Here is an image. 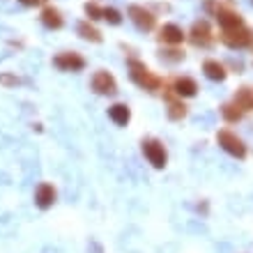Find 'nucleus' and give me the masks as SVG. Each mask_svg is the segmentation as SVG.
<instances>
[{"instance_id":"1","label":"nucleus","mask_w":253,"mask_h":253,"mask_svg":"<svg viewBox=\"0 0 253 253\" xmlns=\"http://www.w3.org/2000/svg\"><path fill=\"white\" fill-rule=\"evenodd\" d=\"M129 76H131L133 83H136L140 90H145V92H157V90H161V85H164V79L157 76L145 62L136 60V58L129 60Z\"/></svg>"},{"instance_id":"2","label":"nucleus","mask_w":253,"mask_h":253,"mask_svg":"<svg viewBox=\"0 0 253 253\" xmlns=\"http://www.w3.org/2000/svg\"><path fill=\"white\" fill-rule=\"evenodd\" d=\"M140 150H143V157H145L147 164H150L152 168H157V170L166 168L168 152H166V147H164V143H161L159 138H143L140 140Z\"/></svg>"},{"instance_id":"3","label":"nucleus","mask_w":253,"mask_h":253,"mask_svg":"<svg viewBox=\"0 0 253 253\" xmlns=\"http://www.w3.org/2000/svg\"><path fill=\"white\" fill-rule=\"evenodd\" d=\"M216 143L221 145V150H226L235 159H244V157H247V143L235 131H230V129H221V131L216 133Z\"/></svg>"},{"instance_id":"4","label":"nucleus","mask_w":253,"mask_h":253,"mask_svg":"<svg viewBox=\"0 0 253 253\" xmlns=\"http://www.w3.org/2000/svg\"><path fill=\"white\" fill-rule=\"evenodd\" d=\"M90 87H92L94 94H101V97H108V94H115L118 92V81L111 72L106 69H99V72H94L92 81H90Z\"/></svg>"},{"instance_id":"5","label":"nucleus","mask_w":253,"mask_h":253,"mask_svg":"<svg viewBox=\"0 0 253 253\" xmlns=\"http://www.w3.org/2000/svg\"><path fill=\"white\" fill-rule=\"evenodd\" d=\"M221 42L228 48H247L251 46V30H247L244 26L226 28V30H221Z\"/></svg>"},{"instance_id":"6","label":"nucleus","mask_w":253,"mask_h":253,"mask_svg":"<svg viewBox=\"0 0 253 253\" xmlns=\"http://www.w3.org/2000/svg\"><path fill=\"white\" fill-rule=\"evenodd\" d=\"M33 200H35V207L42 210V212H46L51 207L55 205V200H58V191L51 182H40L37 187H35V193H33Z\"/></svg>"},{"instance_id":"7","label":"nucleus","mask_w":253,"mask_h":253,"mask_svg":"<svg viewBox=\"0 0 253 253\" xmlns=\"http://www.w3.org/2000/svg\"><path fill=\"white\" fill-rule=\"evenodd\" d=\"M129 19L133 21V26L143 30V33H150L157 26V16H154L150 9H145L143 5H131L129 7Z\"/></svg>"},{"instance_id":"8","label":"nucleus","mask_w":253,"mask_h":253,"mask_svg":"<svg viewBox=\"0 0 253 253\" xmlns=\"http://www.w3.org/2000/svg\"><path fill=\"white\" fill-rule=\"evenodd\" d=\"M53 65L60 72H81V69H85V58L81 53H76V51H65V53L55 55Z\"/></svg>"},{"instance_id":"9","label":"nucleus","mask_w":253,"mask_h":253,"mask_svg":"<svg viewBox=\"0 0 253 253\" xmlns=\"http://www.w3.org/2000/svg\"><path fill=\"white\" fill-rule=\"evenodd\" d=\"M189 40H191L193 46H200V48L210 46V44L214 42V35H212V30H210V23H207V21H196V23L191 26Z\"/></svg>"},{"instance_id":"10","label":"nucleus","mask_w":253,"mask_h":253,"mask_svg":"<svg viewBox=\"0 0 253 253\" xmlns=\"http://www.w3.org/2000/svg\"><path fill=\"white\" fill-rule=\"evenodd\" d=\"M175 97H180V99H191L198 94V83L191 79V76H177L173 81V87H168Z\"/></svg>"},{"instance_id":"11","label":"nucleus","mask_w":253,"mask_h":253,"mask_svg":"<svg viewBox=\"0 0 253 253\" xmlns=\"http://www.w3.org/2000/svg\"><path fill=\"white\" fill-rule=\"evenodd\" d=\"M184 30H182L177 23H164L159 28V42L161 44H166V46H180L182 42H184Z\"/></svg>"},{"instance_id":"12","label":"nucleus","mask_w":253,"mask_h":253,"mask_svg":"<svg viewBox=\"0 0 253 253\" xmlns=\"http://www.w3.org/2000/svg\"><path fill=\"white\" fill-rule=\"evenodd\" d=\"M166 94H168V104H166V115H168V120H173V122L184 120V118H187V113H189L187 104H184L180 97H175L170 90H166Z\"/></svg>"},{"instance_id":"13","label":"nucleus","mask_w":253,"mask_h":253,"mask_svg":"<svg viewBox=\"0 0 253 253\" xmlns=\"http://www.w3.org/2000/svg\"><path fill=\"white\" fill-rule=\"evenodd\" d=\"M214 16H216V21H219V26L223 28V30H226V28H240V26H244V21H242L240 14L233 12V9H228V7L216 5Z\"/></svg>"},{"instance_id":"14","label":"nucleus","mask_w":253,"mask_h":253,"mask_svg":"<svg viewBox=\"0 0 253 253\" xmlns=\"http://www.w3.org/2000/svg\"><path fill=\"white\" fill-rule=\"evenodd\" d=\"M203 74H205L210 81H226V76H228V72H226V65L223 62H219V60H205L203 62Z\"/></svg>"},{"instance_id":"15","label":"nucleus","mask_w":253,"mask_h":253,"mask_svg":"<svg viewBox=\"0 0 253 253\" xmlns=\"http://www.w3.org/2000/svg\"><path fill=\"white\" fill-rule=\"evenodd\" d=\"M42 23L46 28H51V30H58V28L65 26V19H62V12L58 9V7H44L42 9Z\"/></svg>"},{"instance_id":"16","label":"nucleus","mask_w":253,"mask_h":253,"mask_svg":"<svg viewBox=\"0 0 253 253\" xmlns=\"http://www.w3.org/2000/svg\"><path fill=\"white\" fill-rule=\"evenodd\" d=\"M108 118L118 126H126L131 120V108L126 104H113V106H108Z\"/></svg>"},{"instance_id":"17","label":"nucleus","mask_w":253,"mask_h":253,"mask_svg":"<svg viewBox=\"0 0 253 253\" xmlns=\"http://www.w3.org/2000/svg\"><path fill=\"white\" fill-rule=\"evenodd\" d=\"M79 35L85 42H92V44H101V40H104L99 30L92 26V21H81L79 23Z\"/></svg>"},{"instance_id":"18","label":"nucleus","mask_w":253,"mask_h":253,"mask_svg":"<svg viewBox=\"0 0 253 253\" xmlns=\"http://www.w3.org/2000/svg\"><path fill=\"white\" fill-rule=\"evenodd\" d=\"M235 104L242 108V111H253V90L251 87H240L235 92Z\"/></svg>"},{"instance_id":"19","label":"nucleus","mask_w":253,"mask_h":253,"mask_svg":"<svg viewBox=\"0 0 253 253\" xmlns=\"http://www.w3.org/2000/svg\"><path fill=\"white\" fill-rule=\"evenodd\" d=\"M221 115H223V120H226V122H230V125H233V122H240L242 120L244 111H242L235 101H230V104H223V106H221Z\"/></svg>"},{"instance_id":"20","label":"nucleus","mask_w":253,"mask_h":253,"mask_svg":"<svg viewBox=\"0 0 253 253\" xmlns=\"http://www.w3.org/2000/svg\"><path fill=\"white\" fill-rule=\"evenodd\" d=\"M161 60H166V62H182L184 60V51H180V48H166V51H161Z\"/></svg>"},{"instance_id":"21","label":"nucleus","mask_w":253,"mask_h":253,"mask_svg":"<svg viewBox=\"0 0 253 253\" xmlns=\"http://www.w3.org/2000/svg\"><path fill=\"white\" fill-rule=\"evenodd\" d=\"M85 14H87V21L104 19V7H99L97 2H87V5H85Z\"/></svg>"},{"instance_id":"22","label":"nucleus","mask_w":253,"mask_h":253,"mask_svg":"<svg viewBox=\"0 0 253 253\" xmlns=\"http://www.w3.org/2000/svg\"><path fill=\"white\" fill-rule=\"evenodd\" d=\"M104 19L111 23V26H120L122 23V16L118 9H113V7H104Z\"/></svg>"},{"instance_id":"23","label":"nucleus","mask_w":253,"mask_h":253,"mask_svg":"<svg viewBox=\"0 0 253 253\" xmlns=\"http://www.w3.org/2000/svg\"><path fill=\"white\" fill-rule=\"evenodd\" d=\"M19 83H21L19 76H12V74H0V85L14 87V85H19Z\"/></svg>"},{"instance_id":"24","label":"nucleus","mask_w":253,"mask_h":253,"mask_svg":"<svg viewBox=\"0 0 253 253\" xmlns=\"http://www.w3.org/2000/svg\"><path fill=\"white\" fill-rule=\"evenodd\" d=\"M21 5H26V7H37V5H42L44 0H19Z\"/></svg>"},{"instance_id":"25","label":"nucleus","mask_w":253,"mask_h":253,"mask_svg":"<svg viewBox=\"0 0 253 253\" xmlns=\"http://www.w3.org/2000/svg\"><path fill=\"white\" fill-rule=\"evenodd\" d=\"M251 5H253V0H251Z\"/></svg>"}]
</instances>
